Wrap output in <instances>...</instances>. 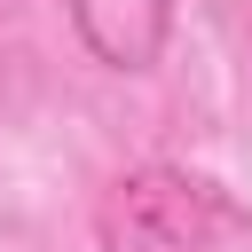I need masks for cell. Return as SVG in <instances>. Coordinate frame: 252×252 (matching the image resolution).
I'll return each instance as SVG.
<instances>
[{
    "instance_id": "6da1fadb",
    "label": "cell",
    "mask_w": 252,
    "mask_h": 252,
    "mask_svg": "<svg viewBox=\"0 0 252 252\" xmlns=\"http://www.w3.org/2000/svg\"><path fill=\"white\" fill-rule=\"evenodd\" d=\"M94 244L102 252H244L252 213L189 165H134L102 189Z\"/></svg>"
},
{
    "instance_id": "7a4b0ae2",
    "label": "cell",
    "mask_w": 252,
    "mask_h": 252,
    "mask_svg": "<svg viewBox=\"0 0 252 252\" xmlns=\"http://www.w3.org/2000/svg\"><path fill=\"white\" fill-rule=\"evenodd\" d=\"M63 16L102 71H150L173 39V0H63Z\"/></svg>"
}]
</instances>
